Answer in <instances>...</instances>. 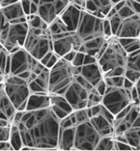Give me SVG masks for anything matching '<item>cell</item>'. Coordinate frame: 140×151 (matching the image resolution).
<instances>
[{
  "label": "cell",
  "instance_id": "1",
  "mask_svg": "<svg viewBox=\"0 0 140 151\" xmlns=\"http://www.w3.org/2000/svg\"><path fill=\"white\" fill-rule=\"evenodd\" d=\"M61 120L50 106L18 111L12 123L17 126L25 150H58Z\"/></svg>",
  "mask_w": 140,
  "mask_h": 151
},
{
  "label": "cell",
  "instance_id": "2",
  "mask_svg": "<svg viewBox=\"0 0 140 151\" xmlns=\"http://www.w3.org/2000/svg\"><path fill=\"white\" fill-rule=\"evenodd\" d=\"M77 74H79L78 68L64 59L59 58L57 63L50 68L48 93L63 95L75 80Z\"/></svg>",
  "mask_w": 140,
  "mask_h": 151
},
{
  "label": "cell",
  "instance_id": "3",
  "mask_svg": "<svg viewBox=\"0 0 140 151\" xmlns=\"http://www.w3.org/2000/svg\"><path fill=\"white\" fill-rule=\"evenodd\" d=\"M45 68L46 66L33 57L23 47L9 55L6 75L18 76L27 80L32 72L39 74Z\"/></svg>",
  "mask_w": 140,
  "mask_h": 151
},
{
  "label": "cell",
  "instance_id": "4",
  "mask_svg": "<svg viewBox=\"0 0 140 151\" xmlns=\"http://www.w3.org/2000/svg\"><path fill=\"white\" fill-rule=\"evenodd\" d=\"M127 55L128 53L124 50L118 38H108L97 58L103 76L117 68H125Z\"/></svg>",
  "mask_w": 140,
  "mask_h": 151
},
{
  "label": "cell",
  "instance_id": "5",
  "mask_svg": "<svg viewBox=\"0 0 140 151\" xmlns=\"http://www.w3.org/2000/svg\"><path fill=\"white\" fill-rule=\"evenodd\" d=\"M29 27V26H28ZM23 47L38 60L53 51V40L48 27H29Z\"/></svg>",
  "mask_w": 140,
  "mask_h": 151
},
{
  "label": "cell",
  "instance_id": "6",
  "mask_svg": "<svg viewBox=\"0 0 140 151\" xmlns=\"http://www.w3.org/2000/svg\"><path fill=\"white\" fill-rule=\"evenodd\" d=\"M3 86L6 95L17 111L25 110L31 94L27 80L18 76L6 74L3 80Z\"/></svg>",
  "mask_w": 140,
  "mask_h": 151
},
{
  "label": "cell",
  "instance_id": "7",
  "mask_svg": "<svg viewBox=\"0 0 140 151\" xmlns=\"http://www.w3.org/2000/svg\"><path fill=\"white\" fill-rule=\"evenodd\" d=\"M27 21L7 23L0 33V43L11 53L23 47L28 32Z\"/></svg>",
  "mask_w": 140,
  "mask_h": 151
},
{
  "label": "cell",
  "instance_id": "8",
  "mask_svg": "<svg viewBox=\"0 0 140 151\" xmlns=\"http://www.w3.org/2000/svg\"><path fill=\"white\" fill-rule=\"evenodd\" d=\"M70 0H30L29 15H37L50 25L61 15Z\"/></svg>",
  "mask_w": 140,
  "mask_h": 151
},
{
  "label": "cell",
  "instance_id": "9",
  "mask_svg": "<svg viewBox=\"0 0 140 151\" xmlns=\"http://www.w3.org/2000/svg\"><path fill=\"white\" fill-rule=\"evenodd\" d=\"M102 137L90 119L75 125L73 150H95Z\"/></svg>",
  "mask_w": 140,
  "mask_h": 151
},
{
  "label": "cell",
  "instance_id": "10",
  "mask_svg": "<svg viewBox=\"0 0 140 151\" xmlns=\"http://www.w3.org/2000/svg\"><path fill=\"white\" fill-rule=\"evenodd\" d=\"M75 32L82 40V44L96 38L105 37L103 33V19L82 10Z\"/></svg>",
  "mask_w": 140,
  "mask_h": 151
},
{
  "label": "cell",
  "instance_id": "11",
  "mask_svg": "<svg viewBox=\"0 0 140 151\" xmlns=\"http://www.w3.org/2000/svg\"><path fill=\"white\" fill-rule=\"evenodd\" d=\"M132 103L131 89L123 87H107L102 96V104L114 116Z\"/></svg>",
  "mask_w": 140,
  "mask_h": 151
},
{
  "label": "cell",
  "instance_id": "12",
  "mask_svg": "<svg viewBox=\"0 0 140 151\" xmlns=\"http://www.w3.org/2000/svg\"><path fill=\"white\" fill-rule=\"evenodd\" d=\"M53 51L59 57H63L71 51L79 52L82 42L75 32H63L53 35Z\"/></svg>",
  "mask_w": 140,
  "mask_h": 151
},
{
  "label": "cell",
  "instance_id": "13",
  "mask_svg": "<svg viewBox=\"0 0 140 151\" xmlns=\"http://www.w3.org/2000/svg\"><path fill=\"white\" fill-rule=\"evenodd\" d=\"M89 93L90 91L87 88L75 80L66 89L63 96H64L75 111L87 108Z\"/></svg>",
  "mask_w": 140,
  "mask_h": 151
},
{
  "label": "cell",
  "instance_id": "14",
  "mask_svg": "<svg viewBox=\"0 0 140 151\" xmlns=\"http://www.w3.org/2000/svg\"><path fill=\"white\" fill-rule=\"evenodd\" d=\"M120 23L113 36L116 38H138L140 32V15L120 19Z\"/></svg>",
  "mask_w": 140,
  "mask_h": 151
},
{
  "label": "cell",
  "instance_id": "15",
  "mask_svg": "<svg viewBox=\"0 0 140 151\" xmlns=\"http://www.w3.org/2000/svg\"><path fill=\"white\" fill-rule=\"evenodd\" d=\"M82 9L75 4L70 3L58 17L63 26L65 32H75L79 25V19Z\"/></svg>",
  "mask_w": 140,
  "mask_h": 151
},
{
  "label": "cell",
  "instance_id": "16",
  "mask_svg": "<svg viewBox=\"0 0 140 151\" xmlns=\"http://www.w3.org/2000/svg\"><path fill=\"white\" fill-rule=\"evenodd\" d=\"M113 6L111 0H86L82 10L100 19H106Z\"/></svg>",
  "mask_w": 140,
  "mask_h": 151
},
{
  "label": "cell",
  "instance_id": "17",
  "mask_svg": "<svg viewBox=\"0 0 140 151\" xmlns=\"http://www.w3.org/2000/svg\"><path fill=\"white\" fill-rule=\"evenodd\" d=\"M78 71L79 74L82 76L93 87L104 78L102 70L99 66L98 61L91 64H83L81 67H78Z\"/></svg>",
  "mask_w": 140,
  "mask_h": 151
},
{
  "label": "cell",
  "instance_id": "18",
  "mask_svg": "<svg viewBox=\"0 0 140 151\" xmlns=\"http://www.w3.org/2000/svg\"><path fill=\"white\" fill-rule=\"evenodd\" d=\"M50 108L60 120L70 115L74 109L70 106L69 102L63 95L58 94H50Z\"/></svg>",
  "mask_w": 140,
  "mask_h": 151
},
{
  "label": "cell",
  "instance_id": "19",
  "mask_svg": "<svg viewBox=\"0 0 140 151\" xmlns=\"http://www.w3.org/2000/svg\"><path fill=\"white\" fill-rule=\"evenodd\" d=\"M1 11L8 23L23 21L26 19V15L21 1L1 7Z\"/></svg>",
  "mask_w": 140,
  "mask_h": 151
},
{
  "label": "cell",
  "instance_id": "20",
  "mask_svg": "<svg viewBox=\"0 0 140 151\" xmlns=\"http://www.w3.org/2000/svg\"><path fill=\"white\" fill-rule=\"evenodd\" d=\"M17 112V109L6 95L3 86V89L0 90V119L12 123Z\"/></svg>",
  "mask_w": 140,
  "mask_h": 151
},
{
  "label": "cell",
  "instance_id": "21",
  "mask_svg": "<svg viewBox=\"0 0 140 151\" xmlns=\"http://www.w3.org/2000/svg\"><path fill=\"white\" fill-rule=\"evenodd\" d=\"M50 69L45 68L34 80L29 81L31 93H48Z\"/></svg>",
  "mask_w": 140,
  "mask_h": 151
},
{
  "label": "cell",
  "instance_id": "22",
  "mask_svg": "<svg viewBox=\"0 0 140 151\" xmlns=\"http://www.w3.org/2000/svg\"><path fill=\"white\" fill-rule=\"evenodd\" d=\"M50 97L49 93H31L30 96L25 110H33L43 108L50 107Z\"/></svg>",
  "mask_w": 140,
  "mask_h": 151
},
{
  "label": "cell",
  "instance_id": "23",
  "mask_svg": "<svg viewBox=\"0 0 140 151\" xmlns=\"http://www.w3.org/2000/svg\"><path fill=\"white\" fill-rule=\"evenodd\" d=\"M75 125L68 128L60 129L58 137V150H73Z\"/></svg>",
  "mask_w": 140,
  "mask_h": 151
},
{
  "label": "cell",
  "instance_id": "24",
  "mask_svg": "<svg viewBox=\"0 0 140 151\" xmlns=\"http://www.w3.org/2000/svg\"><path fill=\"white\" fill-rule=\"evenodd\" d=\"M122 136L134 150H140V127H131Z\"/></svg>",
  "mask_w": 140,
  "mask_h": 151
},
{
  "label": "cell",
  "instance_id": "25",
  "mask_svg": "<svg viewBox=\"0 0 140 151\" xmlns=\"http://www.w3.org/2000/svg\"><path fill=\"white\" fill-rule=\"evenodd\" d=\"M125 69L140 73V49L128 53L126 61Z\"/></svg>",
  "mask_w": 140,
  "mask_h": 151
},
{
  "label": "cell",
  "instance_id": "26",
  "mask_svg": "<svg viewBox=\"0 0 140 151\" xmlns=\"http://www.w3.org/2000/svg\"><path fill=\"white\" fill-rule=\"evenodd\" d=\"M9 142L11 145L12 148H13L14 150H22V149L23 147L18 129L13 123H12L11 125V135H10Z\"/></svg>",
  "mask_w": 140,
  "mask_h": 151
},
{
  "label": "cell",
  "instance_id": "27",
  "mask_svg": "<svg viewBox=\"0 0 140 151\" xmlns=\"http://www.w3.org/2000/svg\"><path fill=\"white\" fill-rule=\"evenodd\" d=\"M120 44L127 53L140 49V40L139 38H118Z\"/></svg>",
  "mask_w": 140,
  "mask_h": 151
},
{
  "label": "cell",
  "instance_id": "28",
  "mask_svg": "<svg viewBox=\"0 0 140 151\" xmlns=\"http://www.w3.org/2000/svg\"><path fill=\"white\" fill-rule=\"evenodd\" d=\"M95 150H114V136L102 137Z\"/></svg>",
  "mask_w": 140,
  "mask_h": 151
},
{
  "label": "cell",
  "instance_id": "29",
  "mask_svg": "<svg viewBox=\"0 0 140 151\" xmlns=\"http://www.w3.org/2000/svg\"><path fill=\"white\" fill-rule=\"evenodd\" d=\"M12 123L0 119V142H9Z\"/></svg>",
  "mask_w": 140,
  "mask_h": 151
},
{
  "label": "cell",
  "instance_id": "30",
  "mask_svg": "<svg viewBox=\"0 0 140 151\" xmlns=\"http://www.w3.org/2000/svg\"><path fill=\"white\" fill-rule=\"evenodd\" d=\"M26 21H27L29 27L43 28V27H49V25L46 22H44L41 18L37 15H26Z\"/></svg>",
  "mask_w": 140,
  "mask_h": 151
},
{
  "label": "cell",
  "instance_id": "31",
  "mask_svg": "<svg viewBox=\"0 0 140 151\" xmlns=\"http://www.w3.org/2000/svg\"><path fill=\"white\" fill-rule=\"evenodd\" d=\"M125 77L123 76H107L104 77L107 87H123Z\"/></svg>",
  "mask_w": 140,
  "mask_h": 151
},
{
  "label": "cell",
  "instance_id": "32",
  "mask_svg": "<svg viewBox=\"0 0 140 151\" xmlns=\"http://www.w3.org/2000/svg\"><path fill=\"white\" fill-rule=\"evenodd\" d=\"M9 52L3 53L0 56V82H3L4 77L6 76V70L9 61Z\"/></svg>",
  "mask_w": 140,
  "mask_h": 151
},
{
  "label": "cell",
  "instance_id": "33",
  "mask_svg": "<svg viewBox=\"0 0 140 151\" xmlns=\"http://www.w3.org/2000/svg\"><path fill=\"white\" fill-rule=\"evenodd\" d=\"M116 14L120 19H125V18H128L130 16L135 15L134 12L132 10L131 7L129 6V4L126 3V0L123 6L117 11Z\"/></svg>",
  "mask_w": 140,
  "mask_h": 151
},
{
  "label": "cell",
  "instance_id": "34",
  "mask_svg": "<svg viewBox=\"0 0 140 151\" xmlns=\"http://www.w3.org/2000/svg\"><path fill=\"white\" fill-rule=\"evenodd\" d=\"M74 113H75V116L76 124H78V123H80V122H84L86 120L89 119V116H88L87 115V108H85V109H78V110H75L74 111Z\"/></svg>",
  "mask_w": 140,
  "mask_h": 151
},
{
  "label": "cell",
  "instance_id": "35",
  "mask_svg": "<svg viewBox=\"0 0 140 151\" xmlns=\"http://www.w3.org/2000/svg\"><path fill=\"white\" fill-rule=\"evenodd\" d=\"M114 150H134V149L127 142L114 139Z\"/></svg>",
  "mask_w": 140,
  "mask_h": 151
},
{
  "label": "cell",
  "instance_id": "36",
  "mask_svg": "<svg viewBox=\"0 0 140 151\" xmlns=\"http://www.w3.org/2000/svg\"><path fill=\"white\" fill-rule=\"evenodd\" d=\"M84 57H85V53L80 52H77L76 53L75 56V58L71 62V64L73 66L75 67L78 68V67H81L82 64H83V60H84Z\"/></svg>",
  "mask_w": 140,
  "mask_h": 151
},
{
  "label": "cell",
  "instance_id": "37",
  "mask_svg": "<svg viewBox=\"0 0 140 151\" xmlns=\"http://www.w3.org/2000/svg\"><path fill=\"white\" fill-rule=\"evenodd\" d=\"M103 33L104 36L107 39L112 36V32H111V27L110 24V22L108 20V19H103Z\"/></svg>",
  "mask_w": 140,
  "mask_h": 151
},
{
  "label": "cell",
  "instance_id": "38",
  "mask_svg": "<svg viewBox=\"0 0 140 151\" xmlns=\"http://www.w3.org/2000/svg\"><path fill=\"white\" fill-rule=\"evenodd\" d=\"M124 73H125V68L119 67L114 68V70H112L109 73H106L104 75V77H107V76H124Z\"/></svg>",
  "mask_w": 140,
  "mask_h": 151
},
{
  "label": "cell",
  "instance_id": "39",
  "mask_svg": "<svg viewBox=\"0 0 140 151\" xmlns=\"http://www.w3.org/2000/svg\"><path fill=\"white\" fill-rule=\"evenodd\" d=\"M126 1L129 4V6L131 7L135 14L140 15V3L134 0H126Z\"/></svg>",
  "mask_w": 140,
  "mask_h": 151
},
{
  "label": "cell",
  "instance_id": "40",
  "mask_svg": "<svg viewBox=\"0 0 140 151\" xmlns=\"http://www.w3.org/2000/svg\"><path fill=\"white\" fill-rule=\"evenodd\" d=\"M95 89L98 91V93H99L100 95L103 96L106 92V89H107V84H106L105 81H104V78H103V80H102L101 81L99 82V83L95 86Z\"/></svg>",
  "mask_w": 140,
  "mask_h": 151
},
{
  "label": "cell",
  "instance_id": "41",
  "mask_svg": "<svg viewBox=\"0 0 140 151\" xmlns=\"http://www.w3.org/2000/svg\"><path fill=\"white\" fill-rule=\"evenodd\" d=\"M61 58V57H59L57 54H55V53L54 52L51 55V56H50V58L49 59V60H48V62L47 63V64H46V67L47 68H51L55 65V64L57 63V61L58 60V59Z\"/></svg>",
  "mask_w": 140,
  "mask_h": 151
},
{
  "label": "cell",
  "instance_id": "42",
  "mask_svg": "<svg viewBox=\"0 0 140 151\" xmlns=\"http://www.w3.org/2000/svg\"><path fill=\"white\" fill-rule=\"evenodd\" d=\"M76 53H77V52L76 51H71V52H69L68 53H67L66 55H64L63 57H61V58L64 59L65 60L68 61V62H70V63H71L72 62V60H74V58H75V56Z\"/></svg>",
  "mask_w": 140,
  "mask_h": 151
},
{
  "label": "cell",
  "instance_id": "43",
  "mask_svg": "<svg viewBox=\"0 0 140 151\" xmlns=\"http://www.w3.org/2000/svg\"><path fill=\"white\" fill-rule=\"evenodd\" d=\"M0 150H14L9 142H0Z\"/></svg>",
  "mask_w": 140,
  "mask_h": 151
},
{
  "label": "cell",
  "instance_id": "44",
  "mask_svg": "<svg viewBox=\"0 0 140 151\" xmlns=\"http://www.w3.org/2000/svg\"><path fill=\"white\" fill-rule=\"evenodd\" d=\"M97 59L95 56L92 55H87V54H85L84 60H83V64H91V63H95L96 62ZM82 64V65H83Z\"/></svg>",
  "mask_w": 140,
  "mask_h": 151
},
{
  "label": "cell",
  "instance_id": "45",
  "mask_svg": "<svg viewBox=\"0 0 140 151\" xmlns=\"http://www.w3.org/2000/svg\"><path fill=\"white\" fill-rule=\"evenodd\" d=\"M8 22L6 20V19H5V17H4V15L3 14V12H2L1 9H0V33H1L2 30L3 29V27H5V25Z\"/></svg>",
  "mask_w": 140,
  "mask_h": 151
},
{
  "label": "cell",
  "instance_id": "46",
  "mask_svg": "<svg viewBox=\"0 0 140 151\" xmlns=\"http://www.w3.org/2000/svg\"><path fill=\"white\" fill-rule=\"evenodd\" d=\"M21 0H0V4H1V7L6 6L7 5L12 4V3H15L17 2H19Z\"/></svg>",
  "mask_w": 140,
  "mask_h": 151
},
{
  "label": "cell",
  "instance_id": "47",
  "mask_svg": "<svg viewBox=\"0 0 140 151\" xmlns=\"http://www.w3.org/2000/svg\"><path fill=\"white\" fill-rule=\"evenodd\" d=\"M134 84L131 81H129L128 79H126L125 77L124 79V83H123V88H125L126 89H131L132 88L134 87Z\"/></svg>",
  "mask_w": 140,
  "mask_h": 151
},
{
  "label": "cell",
  "instance_id": "48",
  "mask_svg": "<svg viewBox=\"0 0 140 151\" xmlns=\"http://www.w3.org/2000/svg\"><path fill=\"white\" fill-rule=\"evenodd\" d=\"M85 1L86 0H70V3L75 4L76 6H78L79 7H81L82 9H83Z\"/></svg>",
  "mask_w": 140,
  "mask_h": 151
},
{
  "label": "cell",
  "instance_id": "49",
  "mask_svg": "<svg viewBox=\"0 0 140 151\" xmlns=\"http://www.w3.org/2000/svg\"><path fill=\"white\" fill-rule=\"evenodd\" d=\"M134 87L136 88V90L138 92V94H139V98L140 101V76L139 78L138 79V81L135 83H134Z\"/></svg>",
  "mask_w": 140,
  "mask_h": 151
},
{
  "label": "cell",
  "instance_id": "50",
  "mask_svg": "<svg viewBox=\"0 0 140 151\" xmlns=\"http://www.w3.org/2000/svg\"><path fill=\"white\" fill-rule=\"evenodd\" d=\"M111 3H113V5H114V4H116L117 3H119V2H121V1H123V0H111Z\"/></svg>",
  "mask_w": 140,
  "mask_h": 151
},
{
  "label": "cell",
  "instance_id": "51",
  "mask_svg": "<svg viewBox=\"0 0 140 151\" xmlns=\"http://www.w3.org/2000/svg\"><path fill=\"white\" fill-rule=\"evenodd\" d=\"M138 38L139 39V40H140V32H139V37H138Z\"/></svg>",
  "mask_w": 140,
  "mask_h": 151
},
{
  "label": "cell",
  "instance_id": "52",
  "mask_svg": "<svg viewBox=\"0 0 140 151\" xmlns=\"http://www.w3.org/2000/svg\"><path fill=\"white\" fill-rule=\"evenodd\" d=\"M134 1H137V2H139V3H140V0H134Z\"/></svg>",
  "mask_w": 140,
  "mask_h": 151
},
{
  "label": "cell",
  "instance_id": "53",
  "mask_svg": "<svg viewBox=\"0 0 140 151\" xmlns=\"http://www.w3.org/2000/svg\"><path fill=\"white\" fill-rule=\"evenodd\" d=\"M0 9H1V4H0Z\"/></svg>",
  "mask_w": 140,
  "mask_h": 151
}]
</instances>
